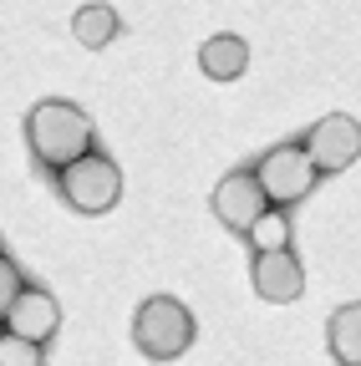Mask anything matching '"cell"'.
<instances>
[{
	"mask_svg": "<svg viewBox=\"0 0 361 366\" xmlns=\"http://www.w3.org/2000/svg\"><path fill=\"white\" fill-rule=\"evenodd\" d=\"M264 209H269V199H264V189H259L254 173H224V178H219V189H214V214H219V224H229V229H239V234H249L254 219H259Z\"/></svg>",
	"mask_w": 361,
	"mask_h": 366,
	"instance_id": "8992f818",
	"label": "cell"
},
{
	"mask_svg": "<svg viewBox=\"0 0 361 366\" xmlns=\"http://www.w3.org/2000/svg\"><path fill=\"white\" fill-rule=\"evenodd\" d=\"M254 178H259L269 209H285V204H300L315 189V178H321V173H315V163L305 158V148H275V153L259 158Z\"/></svg>",
	"mask_w": 361,
	"mask_h": 366,
	"instance_id": "5b68a950",
	"label": "cell"
},
{
	"mask_svg": "<svg viewBox=\"0 0 361 366\" xmlns=\"http://www.w3.org/2000/svg\"><path fill=\"white\" fill-rule=\"evenodd\" d=\"M249 244H254V254H264V249H290V219H285V209H264V214L254 219V229H249Z\"/></svg>",
	"mask_w": 361,
	"mask_h": 366,
	"instance_id": "7c38bea8",
	"label": "cell"
},
{
	"mask_svg": "<svg viewBox=\"0 0 361 366\" xmlns=\"http://www.w3.org/2000/svg\"><path fill=\"white\" fill-rule=\"evenodd\" d=\"M244 66H249V46L234 31H219L199 46V71L214 81H234V76H244Z\"/></svg>",
	"mask_w": 361,
	"mask_h": 366,
	"instance_id": "9c48e42d",
	"label": "cell"
},
{
	"mask_svg": "<svg viewBox=\"0 0 361 366\" xmlns=\"http://www.w3.org/2000/svg\"><path fill=\"white\" fill-rule=\"evenodd\" d=\"M56 183H61V199H66L76 214H107V209L122 199V173H117V163L102 158V153L76 158L71 168L56 173Z\"/></svg>",
	"mask_w": 361,
	"mask_h": 366,
	"instance_id": "3957f363",
	"label": "cell"
},
{
	"mask_svg": "<svg viewBox=\"0 0 361 366\" xmlns=\"http://www.w3.org/2000/svg\"><path fill=\"white\" fill-rule=\"evenodd\" d=\"M331 351L341 366H361V305H341L331 315Z\"/></svg>",
	"mask_w": 361,
	"mask_h": 366,
	"instance_id": "8fae6325",
	"label": "cell"
},
{
	"mask_svg": "<svg viewBox=\"0 0 361 366\" xmlns=\"http://www.w3.org/2000/svg\"><path fill=\"white\" fill-rule=\"evenodd\" d=\"M117 31H122V21H117V11L112 6H81L76 16H71V36H76V46H86V51H102V46H112L117 41Z\"/></svg>",
	"mask_w": 361,
	"mask_h": 366,
	"instance_id": "30bf717a",
	"label": "cell"
},
{
	"mask_svg": "<svg viewBox=\"0 0 361 366\" xmlns=\"http://www.w3.org/2000/svg\"><path fill=\"white\" fill-rule=\"evenodd\" d=\"M305 158L315 163V173H346L361 158V122L351 112H326L305 132Z\"/></svg>",
	"mask_w": 361,
	"mask_h": 366,
	"instance_id": "277c9868",
	"label": "cell"
},
{
	"mask_svg": "<svg viewBox=\"0 0 361 366\" xmlns=\"http://www.w3.org/2000/svg\"><path fill=\"white\" fill-rule=\"evenodd\" d=\"M41 361H46V356H41L36 341H21L11 331H0V366H41Z\"/></svg>",
	"mask_w": 361,
	"mask_h": 366,
	"instance_id": "4fadbf2b",
	"label": "cell"
},
{
	"mask_svg": "<svg viewBox=\"0 0 361 366\" xmlns=\"http://www.w3.org/2000/svg\"><path fill=\"white\" fill-rule=\"evenodd\" d=\"M0 254H6V234H0Z\"/></svg>",
	"mask_w": 361,
	"mask_h": 366,
	"instance_id": "9a60e30c",
	"label": "cell"
},
{
	"mask_svg": "<svg viewBox=\"0 0 361 366\" xmlns=\"http://www.w3.org/2000/svg\"><path fill=\"white\" fill-rule=\"evenodd\" d=\"M6 331L21 336V341H36V346H46L56 331H61V305L51 290H41V285H26L6 315Z\"/></svg>",
	"mask_w": 361,
	"mask_h": 366,
	"instance_id": "52a82bcc",
	"label": "cell"
},
{
	"mask_svg": "<svg viewBox=\"0 0 361 366\" xmlns=\"http://www.w3.org/2000/svg\"><path fill=\"white\" fill-rule=\"evenodd\" d=\"M26 290V280H21V269L0 254V326H6V315H11V305H16V295Z\"/></svg>",
	"mask_w": 361,
	"mask_h": 366,
	"instance_id": "5bb4252c",
	"label": "cell"
},
{
	"mask_svg": "<svg viewBox=\"0 0 361 366\" xmlns=\"http://www.w3.org/2000/svg\"><path fill=\"white\" fill-rule=\"evenodd\" d=\"M254 290H259V300H269V305L300 300V295H305V269H300V259H295L290 249H264V254H254Z\"/></svg>",
	"mask_w": 361,
	"mask_h": 366,
	"instance_id": "ba28073f",
	"label": "cell"
},
{
	"mask_svg": "<svg viewBox=\"0 0 361 366\" xmlns=\"http://www.w3.org/2000/svg\"><path fill=\"white\" fill-rule=\"evenodd\" d=\"M132 341H138L143 356L153 361H173L194 346V315L184 300L173 295H148L138 305V320H132Z\"/></svg>",
	"mask_w": 361,
	"mask_h": 366,
	"instance_id": "7a4b0ae2",
	"label": "cell"
},
{
	"mask_svg": "<svg viewBox=\"0 0 361 366\" xmlns=\"http://www.w3.org/2000/svg\"><path fill=\"white\" fill-rule=\"evenodd\" d=\"M92 137H97L92 117L66 97H46V102H36L26 112V143H31L36 163H46L51 173H61L76 158L92 153Z\"/></svg>",
	"mask_w": 361,
	"mask_h": 366,
	"instance_id": "6da1fadb",
	"label": "cell"
}]
</instances>
